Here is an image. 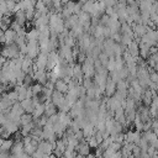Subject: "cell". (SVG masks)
<instances>
[{
  "label": "cell",
  "mask_w": 158,
  "mask_h": 158,
  "mask_svg": "<svg viewBox=\"0 0 158 158\" xmlns=\"http://www.w3.org/2000/svg\"><path fill=\"white\" fill-rule=\"evenodd\" d=\"M80 68H81V72H83L84 78H93V77H94V74H95V68H94V64H93V63H89V62L84 60V62L80 64Z\"/></svg>",
  "instance_id": "cell-1"
},
{
  "label": "cell",
  "mask_w": 158,
  "mask_h": 158,
  "mask_svg": "<svg viewBox=\"0 0 158 158\" xmlns=\"http://www.w3.org/2000/svg\"><path fill=\"white\" fill-rule=\"evenodd\" d=\"M116 91V83L107 75L106 78V83H105V90H104V94L109 98V96H112Z\"/></svg>",
  "instance_id": "cell-2"
},
{
  "label": "cell",
  "mask_w": 158,
  "mask_h": 158,
  "mask_svg": "<svg viewBox=\"0 0 158 158\" xmlns=\"http://www.w3.org/2000/svg\"><path fill=\"white\" fill-rule=\"evenodd\" d=\"M139 138H141V135H139L138 131L130 130L127 133H125V142H127V143H135V144H137L138 141H139Z\"/></svg>",
  "instance_id": "cell-3"
},
{
  "label": "cell",
  "mask_w": 158,
  "mask_h": 158,
  "mask_svg": "<svg viewBox=\"0 0 158 158\" xmlns=\"http://www.w3.org/2000/svg\"><path fill=\"white\" fill-rule=\"evenodd\" d=\"M33 64H35L36 69H44V70H46V64H47V54L38 53V56L35 58Z\"/></svg>",
  "instance_id": "cell-4"
},
{
  "label": "cell",
  "mask_w": 158,
  "mask_h": 158,
  "mask_svg": "<svg viewBox=\"0 0 158 158\" xmlns=\"http://www.w3.org/2000/svg\"><path fill=\"white\" fill-rule=\"evenodd\" d=\"M51 101H52V104H54L56 107L58 109V107L63 104V101H64V94H62V93H59V91H57V90H53V91H52V95H51Z\"/></svg>",
  "instance_id": "cell-5"
},
{
  "label": "cell",
  "mask_w": 158,
  "mask_h": 158,
  "mask_svg": "<svg viewBox=\"0 0 158 158\" xmlns=\"http://www.w3.org/2000/svg\"><path fill=\"white\" fill-rule=\"evenodd\" d=\"M132 32H133L135 38H141L147 32V26H143L141 23H135L132 26Z\"/></svg>",
  "instance_id": "cell-6"
},
{
  "label": "cell",
  "mask_w": 158,
  "mask_h": 158,
  "mask_svg": "<svg viewBox=\"0 0 158 158\" xmlns=\"http://www.w3.org/2000/svg\"><path fill=\"white\" fill-rule=\"evenodd\" d=\"M58 114V122L60 123V125H63L65 128L70 125V122H72V117H70V115L68 114V112H62V111H59V112H57Z\"/></svg>",
  "instance_id": "cell-7"
},
{
  "label": "cell",
  "mask_w": 158,
  "mask_h": 158,
  "mask_svg": "<svg viewBox=\"0 0 158 158\" xmlns=\"http://www.w3.org/2000/svg\"><path fill=\"white\" fill-rule=\"evenodd\" d=\"M22 152H23V143H22V141L21 139H15L14 143H12V147L10 149V153L17 156V154H21Z\"/></svg>",
  "instance_id": "cell-8"
},
{
  "label": "cell",
  "mask_w": 158,
  "mask_h": 158,
  "mask_svg": "<svg viewBox=\"0 0 158 158\" xmlns=\"http://www.w3.org/2000/svg\"><path fill=\"white\" fill-rule=\"evenodd\" d=\"M15 37H16V32L15 31H12L11 28L5 30L4 31V44H11V43H14Z\"/></svg>",
  "instance_id": "cell-9"
},
{
  "label": "cell",
  "mask_w": 158,
  "mask_h": 158,
  "mask_svg": "<svg viewBox=\"0 0 158 158\" xmlns=\"http://www.w3.org/2000/svg\"><path fill=\"white\" fill-rule=\"evenodd\" d=\"M54 90H57L62 94H65L68 91V85H67V83L63 81V79H57L54 81Z\"/></svg>",
  "instance_id": "cell-10"
},
{
  "label": "cell",
  "mask_w": 158,
  "mask_h": 158,
  "mask_svg": "<svg viewBox=\"0 0 158 158\" xmlns=\"http://www.w3.org/2000/svg\"><path fill=\"white\" fill-rule=\"evenodd\" d=\"M20 105H21V107L23 109V111H25V112H28V114H32V111H33V109H35V106L32 105L31 99H23L22 101H20Z\"/></svg>",
  "instance_id": "cell-11"
},
{
  "label": "cell",
  "mask_w": 158,
  "mask_h": 158,
  "mask_svg": "<svg viewBox=\"0 0 158 158\" xmlns=\"http://www.w3.org/2000/svg\"><path fill=\"white\" fill-rule=\"evenodd\" d=\"M43 114H44V104L43 102H40L38 105L35 106V109H33V111H32L31 115H32V118H38Z\"/></svg>",
  "instance_id": "cell-12"
},
{
  "label": "cell",
  "mask_w": 158,
  "mask_h": 158,
  "mask_svg": "<svg viewBox=\"0 0 158 158\" xmlns=\"http://www.w3.org/2000/svg\"><path fill=\"white\" fill-rule=\"evenodd\" d=\"M95 127L91 125V123H86L83 128H81V132H83V136H84V138H88V137H90V136H93L94 133H95Z\"/></svg>",
  "instance_id": "cell-13"
},
{
  "label": "cell",
  "mask_w": 158,
  "mask_h": 158,
  "mask_svg": "<svg viewBox=\"0 0 158 158\" xmlns=\"http://www.w3.org/2000/svg\"><path fill=\"white\" fill-rule=\"evenodd\" d=\"M12 143H14V139H11V138H4L2 139V143L0 146V151H7V152H10V149L12 147Z\"/></svg>",
  "instance_id": "cell-14"
},
{
  "label": "cell",
  "mask_w": 158,
  "mask_h": 158,
  "mask_svg": "<svg viewBox=\"0 0 158 158\" xmlns=\"http://www.w3.org/2000/svg\"><path fill=\"white\" fill-rule=\"evenodd\" d=\"M26 15H25V12L23 11H17V12H15V21L19 23V25H21V26H23V23L26 22Z\"/></svg>",
  "instance_id": "cell-15"
},
{
  "label": "cell",
  "mask_w": 158,
  "mask_h": 158,
  "mask_svg": "<svg viewBox=\"0 0 158 158\" xmlns=\"http://www.w3.org/2000/svg\"><path fill=\"white\" fill-rule=\"evenodd\" d=\"M31 121H32V115L28 114V112H23V114L20 116V126L26 125V123H30Z\"/></svg>",
  "instance_id": "cell-16"
},
{
  "label": "cell",
  "mask_w": 158,
  "mask_h": 158,
  "mask_svg": "<svg viewBox=\"0 0 158 158\" xmlns=\"http://www.w3.org/2000/svg\"><path fill=\"white\" fill-rule=\"evenodd\" d=\"M28 40H38V28H31L26 32V41Z\"/></svg>",
  "instance_id": "cell-17"
},
{
  "label": "cell",
  "mask_w": 158,
  "mask_h": 158,
  "mask_svg": "<svg viewBox=\"0 0 158 158\" xmlns=\"http://www.w3.org/2000/svg\"><path fill=\"white\" fill-rule=\"evenodd\" d=\"M85 141H86V143H88V146H89L90 148H96V147L99 146V143H98V141L95 139L94 136H90V137L85 138Z\"/></svg>",
  "instance_id": "cell-18"
},
{
  "label": "cell",
  "mask_w": 158,
  "mask_h": 158,
  "mask_svg": "<svg viewBox=\"0 0 158 158\" xmlns=\"http://www.w3.org/2000/svg\"><path fill=\"white\" fill-rule=\"evenodd\" d=\"M36 151V147H33L31 143H28V144H23V152L26 153V154H28V156H32V153Z\"/></svg>",
  "instance_id": "cell-19"
},
{
  "label": "cell",
  "mask_w": 158,
  "mask_h": 158,
  "mask_svg": "<svg viewBox=\"0 0 158 158\" xmlns=\"http://www.w3.org/2000/svg\"><path fill=\"white\" fill-rule=\"evenodd\" d=\"M106 69H107V72L115 70V58L114 57H109V60H107V64H106Z\"/></svg>",
  "instance_id": "cell-20"
},
{
  "label": "cell",
  "mask_w": 158,
  "mask_h": 158,
  "mask_svg": "<svg viewBox=\"0 0 158 158\" xmlns=\"http://www.w3.org/2000/svg\"><path fill=\"white\" fill-rule=\"evenodd\" d=\"M32 80H33L32 75H30V74H26V75H25V78H23V80H22V85H25L26 88H28V86H31V84H32Z\"/></svg>",
  "instance_id": "cell-21"
},
{
  "label": "cell",
  "mask_w": 158,
  "mask_h": 158,
  "mask_svg": "<svg viewBox=\"0 0 158 158\" xmlns=\"http://www.w3.org/2000/svg\"><path fill=\"white\" fill-rule=\"evenodd\" d=\"M32 158H47L48 157V154H44L42 151H40L38 148H36V151L32 153V156H31Z\"/></svg>",
  "instance_id": "cell-22"
},
{
  "label": "cell",
  "mask_w": 158,
  "mask_h": 158,
  "mask_svg": "<svg viewBox=\"0 0 158 158\" xmlns=\"http://www.w3.org/2000/svg\"><path fill=\"white\" fill-rule=\"evenodd\" d=\"M31 89H32L33 95H38V94L41 93V90H42V85L37 83V84H35V85H31Z\"/></svg>",
  "instance_id": "cell-23"
},
{
  "label": "cell",
  "mask_w": 158,
  "mask_h": 158,
  "mask_svg": "<svg viewBox=\"0 0 158 158\" xmlns=\"http://www.w3.org/2000/svg\"><path fill=\"white\" fill-rule=\"evenodd\" d=\"M5 4H6V6H7V10H9L10 12H12V10H14V7H15V5H16V1H15V0H5Z\"/></svg>",
  "instance_id": "cell-24"
},
{
  "label": "cell",
  "mask_w": 158,
  "mask_h": 158,
  "mask_svg": "<svg viewBox=\"0 0 158 158\" xmlns=\"http://www.w3.org/2000/svg\"><path fill=\"white\" fill-rule=\"evenodd\" d=\"M7 96H9V99L12 101V104L17 101V93H16L15 90H12V91H9V93H7Z\"/></svg>",
  "instance_id": "cell-25"
},
{
  "label": "cell",
  "mask_w": 158,
  "mask_h": 158,
  "mask_svg": "<svg viewBox=\"0 0 158 158\" xmlns=\"http://www.w3.org/2000/svg\"><path fill=\"white\" fill-rule=\"evenodd\" d=\"M121 146H122V144H121V143H117V142H112V143L110 144V147H111V148H112L115 152H116V151H120Z\"/></svg>",
  "instance_id": "cell-26"
},
{
  "label": "cell",
  "mask_w": 158,
  "mask_h": 158,
  "mask_svg": "<svg viewBox=\"0 0 158 158\" xmlns=\"http://www.w3.org/2000/svg\"><path fill=\"white\" fill-rule=\"evenodd\" d=\"M32 96H33L32 89H31V86H28V88H27V90H26V99H31Z\"/></svg>",
  "instance_id": "cell-27"
},
{
  "label": "cell",
  "mask_w": 158,
  "mask_h": 158,
  "mask_svg": "<svg viewBox=\"0 0 158 158\" xmlns=\"http://www.w3.org/2000/svg\"><path fill=\"white\" fill-rule=\"evenodd\" d=\"M0 158H10V152H7V151H0Z\"/></svg>",
  "instance_id": "cell-28"
},
{
  "label": "cell",
  "mask_w": 158,
  "mask_h": 158,
  "mask_svg": "<svg viewBox=\"0 0 158 158\" xmlns=\"http://www.w3.org/2000/svg\"><path fill=\"white\" fill-rule=\"evenodd\" d=\"M68 1H70V0H60V2H63V4H67Z\"/></svg>",
  "instance_id": "cell-29"
},
{
  "label": "cell",
  "mask_w": 158,
  "mask_h": 158,
  "mask_svg": "<svg viewBox=\"0 0 158 158\" xmlns=\"http://www.w3.org/2000/svg\"><path fill=\"white\" fill-rule=\"evenodd\" d=\"M151 158H158V156H157V154H154V156H152Z\"/></svg>",
  "instance_id": "cell-30"
},
{
  "label": "cell",
  "mask_w": 158,
  "mask_h": 158,
  "mask_svg": "<svg viewBox=\"0 0 158 158\" xmlns=\"http://www.w3.org/2000/svg\"><path fill=\"white\" fill-rule=\"evenodd\" d=\"M83 158H86V156H84V157H83Z\"/></svg>",
  "instance_id": "cell-31"
},
{
  "label": "cell",
  "mask_w": 158,
  "mask_h": 158,
  "mask_svg": "<svg viewBox=\"0 0 158 158\" xmlns=\"http://www.w3.org/2000/svg\"><path fill=\"white\" fill-rule=\"evenodd\" d=\"M0 99H1V94H0Z\"/></svg>",
  "instance_id": "cell-32"
},
{
  "label": "cell",
  "mask_w": 158,
  "mask_h": 158,
  "mask_svg": "<svg viewBox=\"0 0 158 158\" xmlns=\"http://www.w3.org/2000/svg\"><path fill=\"white\" fill-rule=\"evenodd\" d=\"M138 158H139V157H138Z\"/></svg>",
  "instance_id": "cell-33"
},
{
  "label": "cell",
  "mask_w": 158,
  "mask_h": 158,
  "mask_svg": "<svg viewBox=\"0 0 158 158\" xmlns=\"http://www.w3.org/2000/svg\"><path fill=\"white\" fill-rule=\"evenodd\" d=\"M0 126H1V125H0Z\"/></svg>",
  "instance_id": "cell-34"
}]
</instances>
